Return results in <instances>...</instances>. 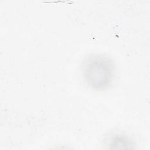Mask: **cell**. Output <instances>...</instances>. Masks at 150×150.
I'll return each instance as SVG.
<instances>
[{
  "mask_svg": "<svg viewBox=\"0 0 150 150\" xmlns=\"http://www.w3.org/2000/svg\"><path fill=\"white\" fill-rule=\"evenodd\" d=\"M84 83L91 89L103 91L112 84L115 76V67L107 56L94 54L86 57L82 64Z\"/></svg>",
  "mask_w": 150,
  "mask_h": 150,
  "instance_id": "1",
  "label": "cell"
},
{
  "mask_svg": "<svg viewBox=\"0 0 150 150\" xmlns=\"http://www.w3.org/2000/svg\"><path fill=\"white\" fill-rule=\"evenodd\" d=\"M108 145L112 148H131V146L133 145V142L131 139L125 135L117 134L110 139Z\"/></svg>",
  "mask_w": 150,
  "mask_h": 150,
  "instance_id": "2",
  "label": "cell"
}]
</instances>
